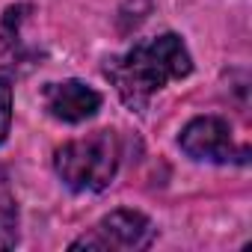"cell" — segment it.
<instances>
[{
    "label": "cell",
    "instance_id": "cell-1",
    "mask_svg": "<svg viewBox=\"0 0 252 252\" xmlns=\"http://www.w3.org/2000/svg\"><path fill=\"white\" fill-rule=\"evenodd\" d=\"M190 71H193V57L178 33H160L143 39L125 54L110 57L104 63L107 80L113 83L122 104L134 113H143L152 104V98L160 89H166V83L184 80L190 77Z\"/></svg>",
    "mask_w": 252,
    "mask_h": 252
},
{
    "label": "cell",
    "instance_id": "cell-2",
    "mask_svg": "<svg viewBox=\"0 0 252 252\" xmlns=\"http://www.w3.org/2000/svg\"><path fill=\"white\" fill-rule=\"evenodd\" d=\"M122 160L116 131H95L54 152V172L71 193H101L113 184Z\"/></svg>",
    "mask_w": 252,
    "mask_h": 252
},
{
    "label": "cell",
    "instance_id": "cell-3",
    "mask_svg": "<svg viewBox=\"0 0 252 252\" xmlns=\"http://www.w3.org/2000/svg\"><path fill=\"white\" fill-rule=\"evenodd\" d=\"M158 237L155 222L134 208H116L104 214L92 228H86L77 240H71V249H98V252H140L149 249Z\"/></svg>",
    "mask_w": 252,
    "mask_h": 252
},
{
    "label": "cell",
    "instance_id": "cell-4",
    "mask_svg": "<svg viewBox=\"0 0 252 252\" xmlns=\"http://www.w3.org/2000/svg\"><path fill=\"white\" fill-rule=\"evenodd\" d=\"M178 149L196 163H217V166L246 163V158H249V149L234 143L231 125L222 116L190 119L178 134Z\"/></svg>",
    "mask_w": 252,
    "mask_h": 252
},
{
    "label": "cell",
    "instance_id": "cell-5",
    "mask_svg": "<svg viewBox=\"0 0 252 252\" xmlns=\"http://www.w3.org/2000/svg\"><path fill=\"white\" fill-rule=\"evenodd\" d=\"M42 104L48 110V116H54L57 122H65V125H83L89 122L101 104H104V95L98 89H92L89 83L77 80V77H68V80H57V83H45L42 89Z\"/></svg>",
    "mask_w": 252,
    "mask_h": 252
},
{
    "label": "cell",
    "instance_id": "cell-6",
    "mask_svg": "<svg viewBox=\"0 0 252 252\" xmlns=\"http://www.w3.org/2000/svg\"><path fill=\"white\" fill-rule=\"evenodd\" d=\"M18 225H21L18 199L9 184V175L0 169V249L18 246Z\"/></svg>",
    "mask_w": 252,
    "mask_h": 252
},
{
    "label": "cell",
    "instance_id": "cell-7",
    "mask_svg": "<svg viewBox=\"0 0 252 252\" xmlns=\"http://www.w3.org/2000/svg\"><path fill=\"white\" fill-rule=\"evenodd\" d=\"M9 128H12V83L0 77V146L6 143Z\"/></svg>",
    "mask_w": 252,
    "mask_h": 252
}]
</instances>
